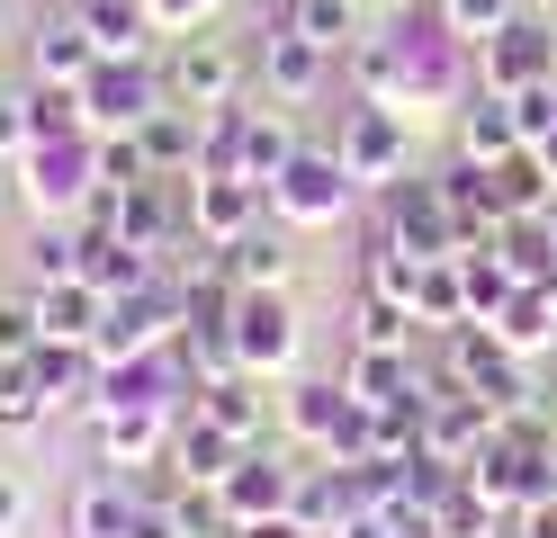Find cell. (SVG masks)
<instances>
[{"mask_svg":"<svg viewBox=\"0 0 557 538\" xmlns=\"http://www.w3.org/2000/svg\"><path fill=\"white\" fill-rule=\"evenodd\" d=\"M297 153H306V143L288 135V117H278V108H252V126H243V179H261V189H270Z\"/></svg>","mask_w":557,"mask_h":538,"instance_id":"cell-20","label":"cell"},{"mask_svg":"<svg viewBox=\"0 0 557 538\" xmlns=\"http://www.w3.org/2000/svg\"><path fill=\"white\" fill-rule=\"evenodd\" d=\"M405 333H413V305H396V297L360 305V350H405Z\"/></svg>","mask_w":557,"mask_h":538,"instance_id":"cell-29","label":"cell"},{"mask_svg":"<svg viewBox=\"0 0 557 538\" xmlns=\"http://www.w3.org/2000/svg\"><path fill=\"white\" fill-rule=\"evenodd\" d=\"M234 502V521H270V512H288V493H297V466H278L270 449H243L234 458V476L216 485Z\"/></svg>","mask_w":557,"mask_h":538,"instance_id":"cell-11","label":"cell"},{"mask_svg":"<svg viewBox=\"0 0 557 538\" xmlns=\"http://www.w3.org/2000/svg\"><path fill=\"white\" fill-rule=\"evenodd\" d=\"M512 143H521V126H512V99H504V90H476V108L459 117V153H468V162H504Z\"/></svg>","mask_w":557,"mask_h":538,"instance_id":"cell-19","label":"cell"},{"mask_svg":"<svg viewBox=\"0 0 557 538\" xmlns=\"http://www.w3.org/2000/svg\"><path fill=\"white\" fill-rule=\"evenodd\" d=\"M207 10H216V0H153V18H162V27H181V18H207Z\"/></svg>","mask_w":557,"mask_h":538,"instance_id":"cell-36","label":"cell"},{"mask_svg":"<svg viewBox=\"0 0 557 538\" xmlns=\"http://www.w3.org/2000/svg\"><path fill=\"white\" fill-rule=\"evenodd\" d=\"M459 287H468V314L476 323H495L504 314V297H512V270H504V251H459Z\"/></svg>","mask_w":557,"mask_h":538,"instance_id":"cell-26","label":"cell"},{"mask_svg":"<svg viewBox=\"0 0 557 538\" xmlns=\"http://www.w3.org/2000/svg\"><path fill=\"white\" fill-rule=\"evenodd\" d=\"M333 538H405V529H396V521H387V512H351V521H342V529H333Z\"/></svg>","mask_w":557,"mask_h":538,"instance_id":"cell-35","label":"cell"},{"mask_svg":"<svg viewBox=\"0 0 557 538\" xmlns=\"http://www.w3.org/2000/svg\"><path fill=\"white\" fill-rule=\"evenodd\" d=\"M225 278H234V287H278V278H288V234H278V225H252L243 242H225Z\"/></svg>","mask_w":557,"mask_h":538,"instance_id":"cell-22","label":"cell"},{"mask_svg":"<svg viewBox=\"0 0 557 538\" xmlns=\"http://www.w3.org/2000/svg\"><path fill=\"white\" fill-rule=\"evenodd\" d=\"M548 153L540 143H512L504 162H485V198H495V215H540L548 207Z\"/></svg>","mask_w":557,"mask_h":538,"instance_id":"cell-12","label":"cell"},{"mask_svg":"<svg viewBox=\"0 0 557 538\" xmlns=\"http://www.w3.org/2000/svg\"><path fill=\"white\" fill-rule=\"evenodd\" d=\"M278 27H297L306 46H324V54H351L360 46V10H351V0H288Z\"/></svg>","mask_w":557,"mask_h":538,"instance_id":"cell-23","label":"cell"},{"mask_svg":"<svg viewBox=\"0 0 557 538\" xmlns=\"http://www.w3.org/2000/svg\"><path fill=\"white\" fill-rule=\"evenodd\" d=\"M243 538H315L297 512H270V521H243Z\"/></svg>","mask_w":557,"mask_h":538,"instance_id":"cell-34","label":"cell"},{"mask_svg":"<svg viewBox=\"0 0 557 538\" xmlns=\"http://www.w3.org/2000/svg\"><path fill=\"white\" fill-rule=\"evenodd\" d=\"M37 350H46L37 297H0V359H37Z\"/></svg>","mask_w":557,"mask_h":538,"instance_id":"cell-28","label":"cell"},{"mask_svg":"<svg viewBox=\"0 0 557 538\" xmlns=\"http://www.w3.org/2000/svg\"><path fill=\"white\" fill-rule=\"evenodd\" d=\"M162 99H171V90H162V63H145V54H99L90 82H82V117H90L99 135H109V126L135 135Z\"/></svg>","mask_w":557,"mask_h":538,"instance_id":"cell-2","label":"cell"},{"mask_svg":"<svg viewBox=\"0 0 557 538\" xmlns=\"http://www.w3.org/2000/svg\"><path fill=\"white\" fill-rule=\"evenodd\" d=\"M495 333H504V350H540V341H557V287H512L504 314H495Z\"/></svg>","mask_w":557,"mask_h":538,"instance_id":"cell-21","label":"cell"},{"mask_svg":"<svg viewBox=\"0 0 557 538\" xmlns=\"http://www.w3.org/2000/svg\"><path fill=\"white\" fill-rule=\"evenodd\" d=\"M90 63H99V36H90L82 18H46V27H37V82L82 90V82H90Z\"/></svg>","mask_w":557,"mask_h":538,"instance_id":"cell-15","label":"cell"},{"mask_svg":"<svg viewBox=\"0 0 557 538\" xmlns=\"http://www.w3.org/2000/svg\"><path fill=\"white\" fill-rule=\"evenodd\" d=\"M27 512H37V493H27L10 466H0V538H27Z\"/></svg>","mask_w":557,"mask_h":538,"instance_id":"cell-33","label":"cell"},{"mask_svg":"<svg viewBox=\"0 0 557 538\" xmlns=\"http://www.w3.org/2000/svg\"><path fill=\"white\" fill-rule=\"evenodd\" d=\"M0 198H10V171H0Z\"/></svg>","mask_w":557,"mask_h":538,"instance_id":"cell-37","label":"cell"},{"mask_svg":"<svg viewBox=\"0 0 557 538\" xmlns=\"http://www.w3.org/2000/svg\"><path fill=\"white\" fill-rule=\"evenodd\" d=\"M333 153H342V171H351V179L387 189V179H396V162H405V117L369 99V108H351V117H342V143H333Z\"/></svg>","mask_w":557,"mask_h":538,"instance_id":"cell-7","label":"cell"},{"mask_svg":"<svg viewBox=\"0 0 557 538\" xmlns=\"http://www.w3.org/2000/svg\"><path fill=\"white\" fill-rule=\"evenodd\" d=\"M234 458H243V440H234V430H216L207 413H189L181 430H171V466H181V485H225Z\"/></svg>","mask_w":557,"mask_h":538,"instance_id":"cell-14","label":"cell"},{"mask_svg":"<svg viewBox=\"0 0 557 538\" xmlns=\"http://www.w3.org/2000/svg\"><path fill=\"white\" fill-rule=\"evenodd\" d=\"M261 207H270L261 179H234V171H198V179H189V225H198V242H216V251L252 234Z\"/></svg>","mask_w":557,"mask_h":538,"instance_id":"cell-5","label":"cell"},{"mask_svg":"<svg viewBox=\"0 0 557 538\" xmlns=\"http://www.w3.org/2000/svg\"><path fill=\"white\" fill-rule=\"evenodd\" d=\"M73 18L99 36V54H145V36L162 27V18H153V0H82Z\"/></svg>","mask_w":557,"mask_h":538,"instance_id":"cell-17","label":"cell"},{"mask_svg":"<svg viewBox=\"0 0 557 538\" xmlns=\"http://www.w3.org/2000/svg\"><path fill=\"white\" fill-rule=\"evenodd\" d=\"M37 413H46V395L27 377V359H0V422H37Z\"/></svg>","mask_w":557,"mask_h":538,"instance_id":"cell-31","label":"cell"},{"mask_svg":"<svg viewBox=\"0 0 557 538\" xmlns=\"http://www.w3.org/2000/svg\"><path fill=\"white\" fill-rule=\"evenodd\" d=\"M225 333H234V359H243L252 377H278V368L297 359V314H288V297H278V287H243Z\"/></svg>","mask_w":557,"mask_h":538,"instance_id":"cell-4","label":"cell"},{"mask_svg":"<svg viewBox=\"0 0 557 538\" xmlns=\"http://www.w3.org/2000/svg\"><path fill=\"white\" fill-rule=\"evenodd\" d=\"M548 72H557V36L531 18V10H521L504 36H485V90H531V82H548Z\"/></svg>","mask_w":557,"mask_h":538,"instance_id":"cell-8","label":"cell"},{"mask_svg":"<svg viewBox=\"0 0 557 538\" xmlns=\"http://www.w3.org/2000/svg\"><path fill=\"white\" fill-rule=\"evenodd\" d=\"M135 521H145V502H135L117 476H90L73 493V538H135Z\"/></svg>","mask_w":557,"mask_h":538,"instance_id":"cell-16","label":"cell"},{"mask_svg":"<svg viewBox=\"0 0 557 538\" xmlns=\"http://www.w3.org/2000/svg\"><path fill=\"white\" fill-rule=\"evenodd\" d=\"M189 323V305H181V287H135V297H109V323H99V359H145V350H162L171 333Z\"/></svg>","mask_w":557,"mask_h":538,"instance_id":"cell-3","label":"cell"},{"mask_svg":"<svg viewBox=\"0 0 557 538\" xmlns=\"http://www.w3.org/2000/svg\"><path fill=\"white\" fill-rule=\"evenodd\" d=\"M135 143H145V162H153V179H181V171H198V153H207V117L198 108H153L145 126H135Z\"/></svg>","mask_w":557,"mask_h":538,"instance_id":"cell-10","label":"cell"},{"mask_svg":"<svg viewBox=\"0 0 557 538\" xmlns=\"http://www.w3.org/2000/svg\"><path fill=\"white\" fill-rule=\"evenodd\" d=\"M27 270H37V287L82 278V234H37V242H27Z\"/></svg>","mask_w":557,"mask_h":538,"instance_id":"cell-30","label":"cell"},{"mask_svg":"<svg viewBox=\"0 0 557 538\" xmlns=\"http://www.w3.org/2000/svg\"><path fill=\"white\" fill-rule=\"evenodd\" d=\"M342 198H351V171H342V153H297L288 171L270 179V207H278V215H333Z\"/></svg>","mask_w":557,"mask_h":538,"instance_id":"cell-9","label":"cell"},{"mask_svg":"<svg viewBox=\"0 0 557 538\" xmlns=\"http://www.w3.org/2000/svg\"><path fill=\"white\" fill-rule=\"evenodd\" d=\"M37 314H46V341H99V323H109V287L54 278V287H37Z\"/></svg>","mask_w":557,"mask_h":538,"instance_id":"cell-13","label":"cell"},{"mask_svg":"<svg viewBox=\"0 0 557 538\" xmlns=\"http://www.w3.org/2000/svg\"><path fill=\"white\" fill-rule=\"evenodd\" d=\"M198 413L252 449V440H261V395H252V368H243V377H216V386H198Z\"/></svg>","mask_w":557,"mask_h":538,"instance_id":"cell-24","label":"cell"},{"mask_svg":"<svg viewBox=\"0 0 557 538\" xmlns=\"http://www.w3.org/2000/svg\"><path fill=\"white\" fill-rule=\"evenodd\" d=\"M531 0H441V27L449 36H468V46H485V36H504Z\"/></svg>","mask_w":557,"mask_h":538,"instance_id":"cell-27","label":"cell"},{"mask_svg":"<svg viewBox=\"0 0 557 538\" xmlns=\"http://www.w3.org/2000/svg\"><path fill=\"white\" fill-rule=\"evenodd\" d=\"M90 341H46L37 359H27V377H37V395H46V413L54 404H82V386H90Z\"/></svg>","mask_w":557,"mask_h":538,"instance_id":"cell-18","label":"cell"},{"mask_svg":"<svg viewBox=\"0 0 557 538\" xmlns=\"http://www.w3.org/2000/svg\"><path fill=\"white\" fill-rule=\"evenodd\" d=\"M548 225H557V207H548Z\"/></svg>","mask_w":557,"mask_h":538,"instance_id":"cell-38","label":"cell"},{"mask_svg":"<svg viewBox=\"0 0 557 538\" xmlns=\"http://www.w3.org/2000/svg\"><path fill=\"white\" fill-rule=\"evenodd\" d=\"M27 143H37V108H27V99H0V162L27 153Z\"/></svg>","mask_w":557,"mask_h":538,"instance_id":"cell-32","label":"cell"},{"mask_svg":"<svg viewBox=\"0 0 557 538\" xmlns=\"http://www.w3.org/2000/svg\"><path fill=\"white\" fill-rule=\"evenodd\" d=\"M333 63L342 54H324V46H306L297 27H270L261 36V54H252V72H261V90L278 99V108H306L324 82H333Z\"/></svg>","mask_w":557,"mask_h":538,"instance_id":"cell-6","label":"cell"},{"mask_svg":"<svg viewBox=\"0 0 557 538\" xmlns=\"http://www.w3.org/2000/svg\"><path fill=\"white\" fill-rule=\"evenodd\" d=\"M243 72H252V54L234 46V36H189V46L162 54V90L171 108H198V117H216V108H234Z\"/></svg>","mask_w":557,"mask_h":538,"instance_id":"cell-1","label":"cell"},{"mask_svg":"<svg viewBox=\"0 0 557 538\" xmlns=\"http://www.w3.org/2000/svg\"><path fill=\"white\" fill-rule=\"evenodd\" d=\"M162 440H171L162 413H99V458H109V466H145Z\"/></svg>","mask_w":557,"mask_h":538,"instance_id":"cell-25","label":"cell"}]
</instances>
